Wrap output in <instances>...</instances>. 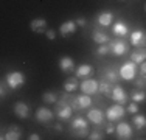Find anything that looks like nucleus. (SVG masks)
<instances>
[{
	"instance_id": "f257e3e1",
	"label": "nucleus",
	"mask_w": 146,
	"mask_h": 140,
	"mask_svg": "<svg viewBox=\"0 0 146 140\" xmlns=\"http://www.w3.org/2000/svg\"><path fill=\"white\" fill-rule=\"evenodd\" d=\"M72 131L75 132L78 137H86L89 134L87 131V120L84 117H76L72 121Z\"/></svg>"
},
{
	"instance_id": "f03ea898",
	"label": "nucleus",
	"mask_w": 146,
	"mask_h": 140,
	"mask_svg": "<svg viewBox=\"0 0 146 140\" xmlns=\"http://www.w3.org/2000/svg\"><path fill=\"white\" fill-rule=\"evenodd\" d=\"M6 84L9 89H17L25 84V75L22 72H9L6 75Z\"/></svg>"
},
{
	"instance_id": "7ed1b4c3",
	"label": "nucleus",
	"mask_w": 146,
	"mask_h": 140,
	"mask_svg": "<svg viewBox=\"0 0 146 140\" xmlns=\"http://www.w3.org/2000/svg\"><path fill=\"white\" fill-rule=\"evenodd\" d=\"M118 73H120V76L123 79H126V81H131V79H135V76H137V67H135L134 62H124L123 65L120 67L118 70Z\"/></svg>"
},
{
	"instance_id": "20e7f679",
	"label": "nucleus",
	"mask_w": 146,
	"mask_h": 140,
	"mask_svg": "<svg viewBox=\"0 0 146 140\" xmlns=\"http://www.w3.org/2000/svg\"><path fill=\"white\" fill-rule=\"evenodd\" d=\"M79 89L82 90V93L86 95H93V93L98 92L100 89V83L96 79H92V78H86L82 79V83L79 84Z\"/></svg>"
},
{
	"instance_id": "39448f33",
	"label": "nucleus",
	"mask_w": 146,
	"mask_h": 140,
	"mask_svg": "<svg viewBox=\"0 0 146 140\" xmlns=\"http://www.w3.org/2000/svg\"><path fill=\"white\" fill-rule=\"evenodd\" d=\"M124 114H126V111H124L123 104H113V106H110L109 109L106 111V115H107V120L109 121H117L120 120L121 117H124Z\"/></svg>"
},
{
	"instance_id": "423d86ee",
	"label": "nucleus",
	"mask_w": 146,
	"mask_h": 140,
	"mask_svg": "<svg viewBox=\"0 0 146 140\" xmlns=\"http://www.w3.org/2000/svg\"><path fill=\"white\" fill-rule=\"evenodd\" d=\"M115 132H117L118 139H121V140H129L132 137V128H131L129 123H126V121L117 125Z\"/></svg>"
},
{
	"instance_id": "0eeeda50",
	"label": "nucleus",
	"mask_w": 146,
	"mask_h": 140,
	"mask_svg": "<svg viewBox=\"0 0 146 140\" xmlns=\"http://www.w3.org/2000/svg\"><path fill=\"white\" fill-rule=\"evenodd\" d=\"M131 44L134 47H146V33L143 30H135L131 33Z\"/></svg>"
},
{
	"instance_id": "6e6552de",
	"label": "nucleus",
	"mask_w": 146,
	"mask_h": 140,
	"mask_svg": "<svg viewBox=\"0 0 146 140\" xmlns=\"http://www.w3.org/2000/svg\"><path fill=\"white\" fill-rule=\"evenodd\" d=\"M90 104H92V100H90L89 95H86V93H82V95L73 98V103H72V107L76 111L79 109H84V107H89Z\"/></svg>"
},
{
	"instance_id": "1a4fd4ad",
	"label": "nucleus",
	"mask_w": 146,
	"mask_h": 140,
	"mask_svg": "<svg viewBox=\"0 0 146 140\" xmlns=\"http://www.w3.org/2000/svg\"><path fill=\"white\" fill-rule=\"evenodd\" d=\"M56 114H58V117L61 118V120H68V118L72 117V114H73V107L68 106L65 101H61V103L58 104Z\"/></svg>"
},
{
	"instance_id": "9d476101",
	"label": "nucleus",
	"mask_w": 146,
	"mask_h": 140,
	"mask_svg": "<svg viewBox=\"0 0 146 140\" xmlns=\"http://www.w3.org/2000/svg\"><path fill=\"white\" fill-rule=\"evenodd\" d=\"M109 47H110V51L115 56L126 55V51H127V45L123 41H109Z\"/></svg>"
},
{
	"instance_id": "9b49d317",
	"label": "nucleus",
	"mask_w": 146,
	"mask_h": 140,
	"mask_svg": "<svg viewBox=\"0 0 146 140\" xmlns=\"http://www.w3.org/2000/svg\"><path fill=\"white\" fill-rule=\"evenodd\" d=\"M110 97H112V100L115 101V103H118V104H124V103L127 101L126 92H124V89H123V87H120V86H115V87H113Z\"/></svg>"
},
{
	"instance_id": "f8f14e48",
	"label": "nucleus",
	"mask_w": 146,
	"mask_h": 140,
	"mask_svg": "<svg viewBox=\"0 0 146 140\" xmlns=\"http://www.w3.org/2000/svg\"><path fill=\"white\" fill-rule=\"evenodd\" d=\"M93 72H95L93 65H90V64H81L78 69H76V78H78V79L90 78V75H93Z\"/></svg>"
},
{
	"instance_id": "ddd939ff",
	"label": "nucleus",
	"mask_w": 146,
	"mask_h": 140,
	"mask_svg": "<svg viewBox=\"0 0 146 140\" xmlns=\"http://www.w3.org/2000/svg\"><path fill=\"white\" fill-rule=\"evenodd\" d=\"M14 114L19 118H28L30 117V106L23 101H17L14 104Z\"/></svg>"
},
{
	"instance_id": "4468645a",
	"label": "nucleus",
	"mask_w": 146,
	"mask_h": 140,
	"mask_svg": "<svg viewBox=\"0 0 146 140\" xmlns=\"http://www.w3.org/2000/svg\"><path fill=\"white\" fill-rule=\"evenodd\" d=\"M59 69L64 73L73 72V69H75V61H73L72 56H62V58L59 59Z\"/></svg>"
},
{
	"instance_id": "2eb2a0df",
	"label": "nucleus",
	"mask_w": 146,
	"mask_h": 140,
	"mask_svg": "<svg viewBox=\"0 0 146 140\" xmlns=\"http://www.w3.org/2000/svg\"><path fill=\"white\" fill-rule=\"evenodd\" d=\"M30 28L37 34H45V31H47V20L45 19H33L30 22Z\"/></svg>"
},
{
	"instance_id": "dca6fc26",
	"label": "nucleus",
	"mask_w": 146,
	"mask_h": 140,
	"mask_svg": "<svg viewBox=\"0 0 146 140\" xmlns=\"http://www.w3.org/2000/svg\"><path fill=\"white\" fill-rule=\"evenodd\" d=\"M54 117V114L51 112L48 107H39L36 111V118L40 121V123H47V121H51Z\"/></svg>"
},
{
	"instance_id": "f3484780",
	"label": "nucleus",
	"mask_w": 146,
	"mask_h": 140,
	"mask_svg": "<svg viewBox=\"0 0 146 140\" xmlns=\"http://www.w3.org/2000/svg\"><path fill=\"white\" fill-rule=\"evenodd\" d=\"M112 31H113V34H115V36L123 37V36H126V34H127L129 28H127V23L126 22H123V20H117V22L112 25Z\"/></svg>"
},
{
	"instance_id": "a211bd4d",
	"label": "nucleus",
	"mask_w": 146,
	"mask_h": 140,
	"mask_svg": "<svg viewBox=\"0 0 146 140\" xmlns=\"http://www.w3.org/2000/svg\"><path fill=\"white\" fill-rule=\"evenodd\" d=\"M20 135H22V131H20V128L19 126H16V125H11L8 128V131L3 134V137L2 139H6V140H19L20 139Z\"/></svg>"
},
{
	"instance_id": "6ab92c4d",
	"label": "nucleus",
	"mask_w": 146,
	"mask_h": 140,
	"mask_svg": "<svg viewBox=\"0 0 146 140\" xmlns=\"http://www.w3.org/2000/svg\"><path fill=\"white\" fill-rule=\"evenodd\" d=\"M131 61L134 64H141L146 61V47H138V50H134L131 55Z\"/></svg>"
},
{
	"instance_id": "aec40b11",
	"label": "nucleus",
	"mask_w": 146,
	"mask_h": 140,
	"mask_svg": "<svg viewBox=\"0 0 146 140\" xmlns=\"http://www.w3.org/2000/svg\"><path fill=\"white\" fill-rule=\"evenodd\" d=\"M76 22H73V20H67V22H64L61 27H59V33H61V36H68V34H73L76 31Z\"/></svg>"
},
{
	"instance_id": "412c9836",
	"label": "nucleus",
	"mask_w": 146,
	"mask_h": 140,
	"mask_svg": "<svg viewBox=\"0 0 146 140\" xmlns=\"http://www.w3.org/2000/svg\"><path fill=\"white\" fill-rule=\"evenodd\" d=\"M87 118L89 121H92L93 125H100L103 123V118H104V114L101 109H92L87 112Z\"/></svg>"
},
{
	"instance_id": "4be33fe9",
	"label": "nucleus",
	"mask_w": 146,
	"mask_h": 140,
	"mask_svg": "<svg viewBox=\"0 0 146 140\" xmlns=\"http://www.w3.org/2000/svg\"><path fill=\"white\" fill-rule=\"evenodd\" d=\"M98 23L101 27H109V25H112V20H113V14L110 13V11H103L101 14L98 16Z\"/></svg>"
},
{
	"instance_id": "5701e85b",
	"label": "nucleus",
	"mask_w": 146,
	"mask_h": 140,
	"mask_svg": "<svg viewBox=\"0 0 146 140\" xmlns=\"http://www.w3.org/2000/svg\"><path fill=\"white\" fill-rule=\"evenodd\" d=\"M76 89H79V84H78V78H68L67 81L64 83V90L67 93H73Z\"/></svg>"
},
{
	"instance_id": "b1692460",
	"label": "nucleus",
	"mask_w": 146,
	"mask_h": 140,
	"mask_svg": "<svg viewBox=\"0 0 146 140\" xmlns=\"http://www.w3.org/2000/svg\"><path fill=\"white\" fill-rule=\"evenodd\" d=\"M92 39L93 42H96V44H107V42L110 41V37L107 36L106 33H103V31H93L92 33Z\"/></svg>"
},
{
	"instance_id": "393cba45",
	"label": "nucleus",
	"mask_w": 146,
	"mask_h": 140,
	"mask_svg": "<svg viewBox=\"0 0 146 140\" xmlns=\"http://www.w3.org/2000/svg\"><path fill=\"white\" fill-rule=\"evenodd\" d=\"M132 123H134V126L137 129H143V128H146V117L137 112V114L132 115Z\"/></svg>"
},
{
	"instance_id": "a878e982",
	"label": "nucleus",
	"mask_w": 146,
	"mask_h": 140,
	"mask_svg": "<svg viewBox=\"0 0 146 140\" xmlns=\"http://www.w3.org/2000/svg\"><path fill=\"white\" fill-rule=\"evenodd\" d=\"M131 98H132V101H137V103H141V101H145V100H146V92H143L141 89L134 90V92L131 93Z\"/></svg>"
},
{
	"instance_id": "bb28decb",
	"label": "nucleus",
	"mask_w": 146,
	"mask_h": 140,
	"mask_svg": "<svg viewBox=\"0 0 146 140\" xmlns=\"http://www.w3.org/2000/svg\"><path fill=\"white\" fill-rule=\"evenodd\" d=\"M98 92H101L104 97H109L110 93H112V89H110V84L107 83V81L100 83V89H98Z\"/></svg>"
},
{
	"instance_id": "cd10ccee",
	"label": "nucleus",
	"mask_w": 146,
	"mask_h": 140,
	"mask_svg": "<svg viewBox=\"0 0 146 140\" xmlns=\"http://www.w3.org/2000/svg\"><path fill=\"white\" fill-rule=\"evenodd\" d=\"M42 100L45 101V103H48V104H53V103H56L58 95L54 92H45L42 95Z\"/></svg>"
},
{
	"instance_id": "c85d7f7f",
	"label": "nucleus",
	"mask_w": 146,
	"mask_h": 140,
	"mask_svg": "<svg viewBox=\"0 0 146 140\" xmlns=\"http://www.w3.org/2000/svg\"><path fill=\"white\" fill-rule=\"evenodd\" d=\"M109 51H110V47H109L107 44H100L98 50H96V55H100V56H106V55H109Z\"/></svg>"
},
{
	"instance_id": "c756f323",
	"label": "nucleus",
	"mask_w": 146,
	"mask_h": 140,
	"mask_svg": "<svg viewBox=\"0 0 146 140\" xmlns=\"http://www.w3.org/2000/svg\"><path fill=\"white\" fill-rule=\"evenodd\" d=\"M106 76H107V79H109V83H117L118 78H120V73H117L115 70H109Z\"/></svg>"
},
{
	"instance_id": "7c9ffc66",
	"label": "nucleus",
	"mask_w": 146,
	"mask_h": 140,
	"mask_svg": "<svg viewBox=\"0 0 146 140\" xmlns=\"http://www.w3.org/2000/svg\"><path fill=\"white\" fill-rule=\"evenodd\" d=\"M127 112H129V114H137L138 112V104H137V101H132V103H129L127 104Z\"/></svg>"
},
{
	"instance_id": "2f4dec72",
	"label": "nucleus",
	"mask_w": 146,
	"mask_h": 140,
	"mask_svg": "<svg viewBox=\"0 0 146 140\" xmlns=\"http://www.w3.org/2000/svg\"><path fill=\"white\" fill-rule=\"evenodd\" d=\"M135 86H137L138 89H141V87H146V76L141 75V78H137V79H135Z\"/></svg>"
},
{
	"instance_id": "473e14b6",
	"label": "nucleus",
	"mask_w": 146,
	"mask_h": 140,
	"mask_svg": "<svg viewBox=\"0 0 146 140\" xmlns=\"http://www.w3.org/2000/svg\"><path fill=\"white\" fill-rule=\"evenodd\" d=\"M89 139H90V140H101V139H104V137H103L101 132L93 131V132H90V134H89Z\"/></svg>"
},
{
	"instance_id": "72a5a7b5",
	"label": "nucleus",
	"mask_w": 146,
	"mask_h": 140,
	"mask_svg": "<svg viewBox=\"0 0 146 140\" xmlns=\"http://www.w3.org/2000/svg\"><path fill=\"white\" fill-rule=\"evenodd\" d=\"M45 36H47V39L54 41V39H56V31H54V30H47V31H45Z\"/></svg>"
},
{
	"instance_id": "f704fd0d",
	"label": "nucleus",
	"mask_w": 146,
	"mask_h": 140,
	"mask_svg": "<svg viewBox=\"0 0 146 140\" xmlns=\"http://www.w3.org/2000/svg\"><path fill=\"white\" fill-rule=\"evenodd\" d=\"M75 22H76V25H78V27H86L87 20H86V19H82V17H78V19H76Z\"/></svg>"
},
{
	"instance_id": "c9c22d12",
	"label": "nucleus",
	"mask_w": 146,
	"mask_h": 140,
	"mask_svg": "<svg viewBox=\"0 0 146 140\" xmlns=\"http://www.w3.org/2000/svg\"><path fill=\"white\" fill-rule=\"evenodd\" d=\"M140 72H141V75H145V76H146V61L140 64Z\"/></svg>"
},
{
	"instance_id": "e433bc0d",
	"label": "nucleus",
	"mask_w": 146,
	"mask_h": 140,
	"mask_svg": "<svg viewBox=\"0 0 146 140\" xmlns=\"http://www.w3.org/2000/svg\"><path fill=\"white\" fill-rule=\"evenodd\" d=\"M28 139H30V140H39V139H40V135H39V134H31Z\"/></svg>"
},
{
	"instance_id": "4c0bfd02",
	"label": "nucleus",
	"mask_w": 146,
	"mask_h": 140,
	"mask_svg": "<svg viewBox=\"0 0 146 140\" xmlns=\"http://www.w3.org/2000/svg\"><path fill=\"white\" fill-rule=\"evenodd\" d=\"M107 134H112V132H115V128H113V126H107Z\"/></svg>"
},
{
	"instance_id": "58836bf2",
	"label": "nucleus",
	"mask_w": 146,
	"mask_h": 140,
	"mask_svg": "<svg viewBox=\"0 0 146 140\" xmlns=\"http://www.w3.org/2000/svg\"><path fill=\"white\" fill-rule=\"evenodd\" d=\"M54 129H56V131H62V126L61 125H54Z\"/></svg>"
},
{
	"instance_id": "ea45409f",
	"label": "nucleus",
	"mask_w": 146,
	"mask_h": 140,
	"mask_svg": "<svg viewBox=\"0 0 146 140\" xmlns=\"http://www.w3.org/2000/svg\"><path fill=\"white\" fill-rule=\"evenodd\" d=\"M5 93H6V90H5V86H3V84H2V98L5 97Z\"/></svg>"
},
{
	"instance_id": "a19ab883",
	"label": "nucleus",
	"mask_w": 146,
	"mask_h": 140,
	"mask_svg": "<svg viewBox=\"0 0 146 140\" xmlns=\"http://www.w3.org/2000/svg\"><path fill=\"white\" fill-rule=\"evenodd\" d=\"M145 11H146V5H145Z\"/></svg>"
}]
</instances>
